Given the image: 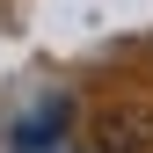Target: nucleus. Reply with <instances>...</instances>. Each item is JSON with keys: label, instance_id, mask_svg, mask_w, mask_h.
<instances>
[{"label": "nucleus", "instance_id": "nucleus-1", "mask_svg": "<svg viewBox=\"0 0 153 153\" xmlns=\"http://www.w3.org/2000/svg\"><path fill=\"white\" fill-rule=\"evenodd\" d=\"M153 146V109H109L102 117V153H139Z\"/></svg>", "mask_w": 153, "mask_h": 153}]
</instances>
